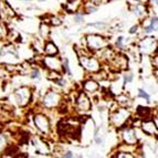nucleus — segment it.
<instances>
[{"mask_svg":"<svg viewBox=\"0 0 158 158\" xmlns=\"http://www.w3.org/2000/svg\"><path fill=\"white\" fill-rule=\"evenodd\" d=\"M85 40H86L87 48L92 51H100L102 49L108 47V41L100 34H95V33L87 34L85 37Z\"/></svg>","mask_w":158,"mask_h":158,"instance_id":"obj_1","label":"nucleus"},{"mask_svg":"<svg viewBox=\"0 0 158 158\" xmlns=\"http://www.w3.org/2000/svg\"><path fill=\"white\" fill-rule=\"evenodd\" d=\"M80 63L86 71L96 73L101 70V64L98 60L94 56H89V55H81Z\"/></svg>","mask_w":158,"mask_h":158,"instance_id":"obj_2","label":"nucleus"},{"mask_svg":"<svg viewBox=\"0 0 158 158\" xmlns=\"http://www.w3.org/2000/svg\"><path fill=\"white\" fill-rule=\"evenodd\" d=\"M18 54H17L16 49L13 48V45H6L3 47L1 52H0V61L7 64H12L18 61Z\"/></svg>","mask_w":158,"mask_h":158,"instance_id":"obj_3","label":"nucleus"},{"mask_svg":"<svg viewBox=\"0 0 158 158\" xmlns=\"http://www.w3.org/2000/svg\"><path fill=\"white\" fill-rule=\"evenodd\" d=\"M13 96L19 106H26L31 98V90L28 86L19 87L18 90L15 91Z\"/></svg>","mask_w":158,"mask_h":158,"instance_id":"obj_4","label":"nucleus"},{"mask_svg":"<svg viewBox=\"0 0 158 158\" xmlns=\"http://www.w3.org/2000/svg\"><path fill=\"white\" fill-rule=\"evenodd\" d=\"M129 118V111L126 108H119L111 116V123L116 127H121Z\"/></svg>","mask_w":158,"mask_h":158,"instance_id":"obj_5","label":"nucleus"},{"mask_svg":"<svg viewBox=\"0 0 158 158\" xmlns=\"http://www.w3.org/2000/svg\"><path fill=\"white\" fill-rule=\"evenodd\" d=\"M34 125L40 132L43 133V134H48L50 132V122H49L48 117L43 115V114H37L34 118Z\"/></svg>","mask_w":158,"mask_h":158,"instance_id":"obj_6","label":"nucleus"},{"mask_svg":"<svg viewBox=\"0 0 158 158\" xmlns=\"http://www.w3.org/2000/svg\"><path fill=\"white\" fill-rule=\"evenodd\" d=\"M61 102V95L58 92H49L45 94L44 98H43V105L48 108H53L56 107Z\"/></svg>","mask_w":158,"mask_h":158,"instance_id":"obj_7","label":"nucleus"},{"mask_svg":"<svg viewBox=\"0 0 158 158\" xmlns=\"http://www.w3.org/2000/svg\"><path fill=\"white\" fill-rule=\"evenodd\" d=\"M43 63L49 70L51 71H56V72H61L62 71V61L61 59L58 58V56H54V55H49L43 60Z\"/></svg>","mask_w":158,"mask_h":158,"instance_id":"obj_8","label":"nucleus"},{"mask_svg":"<svg viewBox=\"0 0 158 158\" xmlns=\"http://www.w3.org/2000/svg\"><path fill=\"white\" fill-rule=\"evenodd\" d=\"M122 136L124 142L127 144V145H136L137 144V137H136V132L135 129L132 128V127H125L123 129Z\"/></svg>","mask_w":158,"mask_h":158,"instance_id":"obj_9","label":"nucleus"},{"mask_svg":"<svg viewBox=\"0 0 158 158\" xmlns=\"http://www.w3.org/2000/svg\"><path fill=\"white\" fill-rule=\"evenodd\" d=\"M76 106H78V110L82 111V112H87V111L91 110V101L89 98V96L86 95V93H80L79 97L76 98Z\"/></svg>","mask_w":158,"mask_h":158,"instance_id":"obj_10","label":"nucleus"},{"mask_svg":"<svg viewBox=\"0 0 158 158\" xmlns=\"http://www.w3.org/2000/svg\"><path fill=\"white\" fill-rule=\"evenodd\" d=\"M0 16L2 17V18H5V19H9V18L16 17L15 10L5 0H0Z\"/></svg>","mask_w":158,"mask_h":158,"instance_id":"obj_11","label":"nucleus"},{"mask_svg":"<svg viewBox=\"0 0 158 158\" xmlns=\"http://www.w3.org/2000/svg\"><path fill=\"white\" fill-rule=\"evenodd\" d=\"M142 128L148 135H157V125L153 121H144L142 123Z\"/></svg>","mask_w":158,"mask_h":158,"instance_id":"obj_12","label":"nucleus"},{"mask_svg":"<svg viewBox=\"0 0 158 158\" xmlns=\"http://www.w3.org/2000/svg\"><path fill=\"white\" fill-rule=\"evenodd\" d=\"M112 61H113L114 65H116V68L118 69V70H124V69L127 66V59H126L125 55L123 54L114 55Z\"/></svg>","mask_w":158,"mask_h":158,"instance_id":"obj_13","label":"nucleus"},{"mask_svg":"<svg viewBox=\"0 0 158 158\" xmlns=\"http://www.w3.org/2000/svg\"><path fill=\"white\" fill-rule=\"evenodd\" d=\"M83 89L86 92H91V93H94V92H96L98 90V83H97L96 81L94 80H87L84 82L83 84Z\"/></svg>","mask_w":158,"mask_h":158,"instance_id":"obj_14","label":"nucleus"},{"mask_svg":"<svg viewBox=\"0 0 158 158\" xmlns=\"http://www.w3.org/2000/svg\"><path fill=\"white\" fill-rule=\"evenodd\" d=\"M58 48L53 42L49 41L44 44V53L47 55H56L58 54Z\"/></svg>","mask_w":158,"mask_h":158,"instance_id":"obj_15","label":"nucleus"},{"mask_svg":"<svg viewBox=\"0 0 158 158\" xmlns=\"http://www.w3.org/2000/svg\"><path fill=\"white\" fill-rule=\"evenodd\" d=\"M157 16L153 17L152 20H150V23L148 26H145L144 27V32L149 34V33H153L154 31L157 30Z\"/></svg>","mask_w":158,"mask_h":158,"instance_id":"obj_16","label":"nucleus"},{"mask_svg":"<svg viewBox=\"0 0 158 158\" xmlns=\"http://www.w3.org/2000/svg\"><path fill=\"white\" fill-rule=\"evenodd\" d=\"M133 10H134V13L138 17H143L146 15V9L144 8V6L140 5V3H136L135 8H134Z\"/></svg>","mask_w":158,"mask_h":158,"instance_id":"obj_17","label":"nucleus"},{"mask_svg":"<svg viewBox=\"0 0 158 158\" xmlns=\"http://www.w3.org/2000/svg\"><path fill=\"white\" fill-rule=\"evenodd\" d=\"M49 32H50V28H49L48 24H45V23H43V24H41V27H40V33H41L42 37H48Z\"/></svg>","mask_w":158,"mask_h":158,"instance_id":"obj_18","label":"nucleus"},{"mask_svg":"<svg viewBox=\"0 0 158 158\" xmlns=\"http://www.w3.org/2000/svg\"><path fill=\"white\" fill-rule=\"evenodd\" d=\"M97 10V6L96 5H93V3L89 2L86 5V7H85V12L86 13H93L95 12Z\"/></svg>","mask_w":158,"mask_h":158,"instance_id":"obj_19","label":"nucleus"},{"mask_svg":"<svg viewBox=\"0 0 158 158\" xmlns=\"http://www.w3.org/2000/svg\"><path fill=\"white\" fill-rule=\"evenodd\" d=\"M137 97H142V98H144L146 102H149V100H150V96H149L148 94L146 93L145 91L142 90V89H139V90H138V94H137Z\"/></svg>","mask_w":158,"mask_h":158,"instance_id":"obj_20","label":"nucleus"},{"mask_svg":"<svg viewBox=\"0 0 158 158\" xmlns=\"http://www.w3.org/2000/svg\"><path fill=\"white\" fill-rule=\"evenodd\" d=\"M62 68L64 69V71L68 73L69 75H72L71 70H70V65H69V60L68 59H63V63H62Z\"/></svg>","mask_w":158,"mask_h":158,"instance_id":"obj_21","label":"nucleus"},{"mask_svg":"<svg viewBox=\"0 0 158 158\" xmlns=\"http://www.w3.org/2000/svg\"><path fill=\"white\" fill-rule=\"evenodd\" d=\"M7 147V139L3 135H0V153L5 150V148Z\"/></svg>","mask_w":158,"mask_h":158,"instance_id":"obj_22","label":"nucleus"},{"mask_svg":"<svg viewBox=\"0 0 158 158\" xmlns=\"http://www.w3.org/2000/svg\"><path fill=\"white\" fill-rule=\"evenodd\" d=\"M118 158H134V155H132V153H126V152H119L117 154Z\"/></svg>","mask_w":158,"mask_h":158,"instance_id":"obj_23","label":"nucleus"},{"mask_svg":"<svg viewBox=\"0 0 158 158\" xmlns=\"http://www.w3.org/2000/svg\"><path fill=\"white\" fill-rule=\"evenodd\" d=\"M51 23L53 24V26H61V19L60 18H58V17H52L51 18Z\"/></svg>","mask_w":158,"mask_h":158,"instance_id":"obj_24","label":"nucleus"},{"mask_svg":"<svg viewBox=\"0 0 158 158\" xmlns=\"http://www.w3.org/2000/svg\"><path fill=\"white\" fill-rule=\"evenodd\" d=\"M123 41H124V38H123V37H118V38H117L116 43H115V45H116V48L123 49V47H124V44H123Z\"/></svg>","mask_w":158,"mask_h":158,"instance_id":"obj_25","label":"nucleus"},{"mask_svg":"<svg viewBox=\"0 0 158 158\" xmlns=\"http://www.w3.org/2000/svg\"><path fill=\"white\" fill-rule=\"evenodd\" d=\"M90 27H96L98 29H104L106 27V23H103V22H97V23H90L89 24Z\"/></svg>","mask_w":158,"mask_h":158,"instance_id":"obj_26","label":"nucleus"},{"mask_svg":"<svg viewBox=\"0 0 158 158\" xmlns=\"http://www.w3.org/2000/svg\"><path fill=\"white\" fill-rule=\"evenodd\" d=\"M30 78L31 79H39L40 78V71L39 70H33L31 73H30Z\"/></svg>","mask_w":158,"mask_h":158,"instance_id":"obj_27","label":"nucleus"},{"mask_svg":"<svg viewBox=\"0 0 158 158\" xmlns=\"http://www.w3.org/2000/svg\"><path fill=\"white\" fill-rule=\"evenodd\" d=\"M133 79H134V75H133L132 73H128L127 75H125L124 82H125V83H131V82L133 81Z\"/></svg>","mask_w":158,"mask_h":158,"instance_id":"obj_28","label":"nucleus"},{"mask_svg":"<svg viewBox=\"0 0 158 158\" xmlns=\"http://www.w3.org/2000/svg\"><path fill=\"white\" fill-rule=\"evenodd\" d=\"M83 20H84V18H83L82 15H76V16H74V21L76 23L83 22Z\"/></svg>","mask_w":158,"mask_h":158,"instance_id":"obj_29","label":"nucleus"},{"mask_svg":"<svg viewBox=\"0 0 158 158\" xmlns=\"http://www.w3.org/2000/svg\"><path fill=\"white\" fill-rule=\"evenodd\" d=\"M5 36H6V28L3 26H0V40L2 39Z\"/></svg>","mask_w":158,"mask_h":158,"instance_id":"obj_30","label":"nucleus"},{"mask_svg":"<svg viewBox=\"0 0 158 158\" xmlns=\"http://www.w3.org/2000/svg\"><path fill=\"white\" fill-rule=\"evenodd\" d=\"M138 31V26H133L132 28H131V30H129V33L131 34H134V33H136Z\"/></svg>","mask_w":158,"mask_h":158,"instance_id":"obj_31","label":"nucleus"},{"mask_svg":"<svg viewBox=\"0 0 158 158\" xmlns=\"http://www.w3.org/2000/svg\"><path fill=\"white\" fill-rule=\"evenodd\" d=\"M63 157H65V158H72L73 157V154H72V152H65L64 153V155H63Z\"/></svg>","mask_w":158,"mask_h":158,"instance_id":"obj_32","label":"nucleus"},{"mask_svg":"<svg viewBox=\"0 0 158 158\" xmlns=\"http://www.w3.org/2000/svg\"><path fill=\"white\" fill-rule=\"evenodd\" d=\"M89 2H91V3H93V5H100V2H101V0H89Z\"/></svg>","mask_w":158,"mask_h":158,"instance_id":"obj_33","label":"nucleus"},{"mask_svg":"<svg viewBox=\"0 0 158 158\" xmlns=\"http://www.w3.org/2000/svg\"><path fill=\"white\" fill-rule=\"evenodd\" d=\"M147 3L148 2V0H136V3H140V5H143V3Z\"/></svg>","mask_w":158,"mask_h":158,"instance_id":"obj_34","label":"nucleus"},{"mask_svg":"<svg viewBox=\"0 0 158 158\" xmlns=\"http://www.w3.org/2000/svg\"><path fill=\"white\" fill-rule=\"evenodd\" d=\"M154 2H155V3H157V2H158V0H154Z\"/></svg>","mask_w":158,"mask_h":158,"instance_id":"obj_35","label":"nucleus"}]
</instances>
